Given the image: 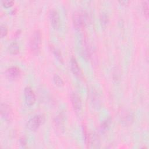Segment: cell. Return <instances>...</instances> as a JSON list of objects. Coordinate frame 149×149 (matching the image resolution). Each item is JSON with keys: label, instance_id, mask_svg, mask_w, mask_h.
Here are the masks:
<instances>
[{"label": "cell", "instance_id": "9a60e30c", "mask_svg": "<svg viewBox=\"0 0 149 149\" xmlns=\"http://www.w3.org/2000/svg\"><path fill=\"white\" fill-rule=\"evenodd\" d=\"M53 81L55 84L58 87H62L63 86V81L62 79L58 74H55L53 76Z\"/></svg>", "mask_w": 149, "mask_h": 149}, {"label": "cell", "instance_id": "277c9868", "mask_svg": "<svg viewBox=\"0 0 149 149\" xmlns=\"http://www.w3.org/2000/svg\"><path fill=\"white\" fill-rule=\"evenodd\" d=\"M1 115L7 122H10L13 119V111L8 104L6 103H2L1 104Z\"/></svg>", "mask_w": 149, "mask_h": 149}, {"label": "cell", "instance_id": "3957f363", "mask_svg": "<svg viewBox=\"0 0 149 149\" xmlns=\"http://www.w3.org/2000/svg\"><path fill=\"white\" fill-rule=\"evenodd\" d=\"M45 120V118L42 115H36L31 117L27 123V128L31 130L35 131L39 128Z\"/></svg>", "mask_w": 149, "mask_h": 149}, {"label": "cell", "instance_id": "2e32d148", "mask_svg": "<svg viewBox=\"0 0 149 149\" xmlns=\"http://www.w3.org/2000/svg\"><path fill=\"white\" fill-rule=\"evenodd\" d=\"M142 8H143V12L145 17L148 19V1H143L142 3Z\"/></svg>", "mask_w": 149, "mask_h": 149}, {"label": "cell", "instance_id": "4fadbf2b", "mask_svg": "<svg viewBox=\"0 0 149 149\" xmlns=\"http://www.w3.org/2000/svg\"><path fill=\"white\" fill-rule=\"evenodd\" d=\"M51 50L52 51V53L54 54L57 60L60 62H63V58L60 51L58 48H55L52 45L51 46Z\"/></svg>", "mask_w": 149, "mask_h": 149}, {"label": "cell", "instance_id": "7a4b0ae2", "mask_svg": "<svg viewBox=\"0 0 149 149\" xmlns=\"http://www.w3.org/2000/svg\"><path fill=\"white\" fill-rule=\"evenodd\" d=\"M72 20L74 27L77 30H82L86 24L87 16L86 13L82 11H76L72 16Z\"/></svg>", "mask_w": 149, "mask_h": 149}, {"label": "cell", "instance_id": "d6986e66", "mask_svg": "<svg viewBox=\"0 0 149 149\" xmlns=\"http://www.w3.org/2000/svg\"><path fill=\"white\" fill-rule=\"evenodd\" d=\"M1 2H2L3 6H4L5 8H6L11 7L13 5V3H14V2L13 1H10V0L2 1Z\"/></svg>", "mask_w": 149, "mask_h": 149}, {"label": "cell", "instance_id": "44dd1931", "mask_svg": "<svg viewBox=\"0 0 149 149\" xmlns=\"http://www.w3.org/2000/svg\"><path fill=\"white\" fill-rule=\"evenodd\" d=\"M119 2L120 3V4L125 5H127V3H129V1H119Z\"/></svg>", "mask_w": 149, "mask_h": 149}, {"label": "cell", "instance_id": "e0dca14e", "mask_svg": "<svg viewBox=\"0 0 149 149\" xmlns=\"http://www.w3.org/2000/svg\"><path fill=\"white\" fill-rule=\"evenodd\" d=\"M111 123V120L109 119H106L105 120H104L101 125V130L102 131V132H104L105 131H107Z\"/></svg>", "mask_w": 149, "mask_h": 149}, {"label": "cell", "instance_id": "8fae6325", "mask_svg": "<svg viewBox=\"0 0 149 149\" xmlns=\"http://www.w3.org/2000/svg\"><path fill=\"white\" fill-rule=\"evenodd\" d=\"M81 53L85 59H87L89 58L90 56V51L88 45L87 43V41L85 39H83L81 41Z\"/></svg>", "mask_w": 149, "mask_h": 149}, {"label": "cell", "instance_id": "9c48e42d", "mask_svg": "<svg viewBox=\"0 0 149 149\" xmlns=\"http://www.w3.org/2000/svg\"><path fill=\"white\" fill-rule=\"evenodd\" d=\"M54 126L55 129L61 132L64 130V123H65V118L64 115L62 113H59L58 115L54 120Z\"/></svg>", "mask_w": 149, "mask_h": 149}, {"label": "cell", "instance_id": "7c38bea8", "mask_svg": "<svg viewBox=\"0 0 149 149\" xmlns=\"http://www.w3.org/2000/svg\"><path fill=\"white\" fill-rule=\"evenodd\" d=\"M8 50L11 54L16 55L19 52L20 47L19 44L16 42H12L9 45Z\"/></svg>", "mask_w": 149, "mask_h": 149}, {"label": "cell", "instance_id": "5b68a950", "mask_svg": "<svg viewBox=\"0 0 149 149\" xmlns=\"http://www.w3.org/2000/svg\"><path fill=\"white\" fill-rule=\"evenodd\" d=\"M49 17L52 27L55 30L59 29L60 26L61 20L58 12L55 9H52L49 12Z\"/></svg>", "mask_w": 149, "mask_h": 149}, {"label": "cell", "instance_id": "ac0fdd59", "mask_svg": "<svg viewBox=\"0 0 149 149\" xmlns=\"http://www.w3.org/2000/svg\"><path fill=\"white\" fill-rule=\"evenodd\" d=\"M8 33V27L5 24L1 25V37L3 38Z\"/></svg>", "mask_w": 149, "mask_h": 149}, {"label": "cell", "instance_id": "6da1fadb", "mask_svg": "<svg viewBox=\"0 0 149 149\" xmlns=\"http://www.w3.org/2000/svg\"><path fill=\"white\" fill-rule=\"evenodd\" d=\"M41 43V34L39 30H36L32 33L30 41L29 47L31 51L34 54H37L39 52Z\"/></svg>", "mask_w": 149, "mask_h": 149}, {"label": "cell", "instance_id": "8992f818", "mask_svg": "<svg viewBox=\"0 0 149 149\" xmlns=\"http://www.w3.org/2000/svg\"><path fill=\"white\" fill-rule=\"evenodd\" d=\"M25 102L27 105L32 106L36 101V95L30 87H26L24 90Z\"/></svg>", "mask_w": 149, "mask_h": 149}, {"label": "cell", "instance_id": "52a82bcc", "mask_svg": "<svg viewBox=\"0 0 149 149\" xmlns=\"http://www.w3.org/2000/svg\"><path fill=\"white\" fill-rule=\"evenodd\" d=\"M70 99L74 111L76 112H79L81 109V101L80 97L76 93H72L70 95Z\"/></svg>", "mask_w": 149, "mask_h": 149}, {"label": "cell", "instance_id": "30bf717a", "mask_svg": "<svg viewBox=\"0 0 149 149\" xmlns=\"http://www.w3.org/2000/svg\"><path fill=\"white\" fill-rule=\"evenodd\" d=\"M70 69L74 76L77 77H80L81 76V72L79 64L74 57H72L70 59Z\"/></svg>", "mask_w": 149, "mask_h": 149}, {"label": "cell", "instance_id": "ffe728a7", "mask_svg": "<svg viewBox=\"0 0 149 149\" xmlns=\"http://www.w3.org/2000/svg\"><path fill=\"white\" fill-rule=\"evenodd\" d=\"M20 143L22 146H25L26 144V140L24 137H22L20 140Z\"/></svg>", "mask_w": 149, "mask_h": 149}, {"label": "cell", "instance_id": "ba28073f", "mask_svg": "<svg viewBox=\"0 0 149 149\" xmlns=\"http://www.w3.org/2000/svg\"><path fill=\"white\" fill-rule=\"evenodd\" d=\"M21 74L20 69L17 66H11L6 70L7 77L11 80H15L19 77Z\"/></svg>", "mask_w": 149, "mask_h": 149}, {"label": "cell", "instance_id": "5bb4252c", "mask_svg": "<svg viewBox=\"0 0 149 149\" xmlns=\"http://www.w3.org/2000/svg\"><path fill=\"white\" fill-rule=\"evenodd\" d=\"M100 22L102 25V27H105L109 21V18L107 13L104 12H102V13H101L100 16Z\"/></svg>", "mask_w": 149, "mask_h": 149}]
</instances>
